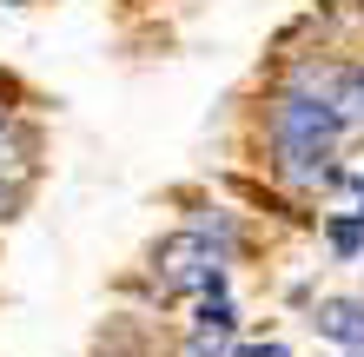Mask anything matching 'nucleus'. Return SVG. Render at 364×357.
<instances>
[{
  "label": "nucleus",
  "mask_w": 364,
  "mask_h": 357,
  "mask_svg": "<svg viewBox=\"0 0 364 357\" xmlns=\"http://www.w3.org/2000/svg\"><path fill=\"white\" fill-rule=\"evenodd\" d=\"M153 278H159V291H205V298H225V258L199 232H173L166 238L153 251Z\"/></svg>",
  "instance_id": "f257e3e1"
},
{
  "label": "nucleus",
  "mask_w": 364,
  "mask_h": 357,
  "mask_svg": "<svg viewBox=\"0 0 364 357\" xmlns=\"http://www.w3.org/2000/svg\"><path fill=\"white\" fill-rule=\"evenodd\" d=\"M311 324H318V338L345 344V357H364V298H325Z\"/></svg>",
  "instance_id": "f03ea898"
},
{
  "label": "nucleus",
  "mask_w": 364,
  "mask_h": 357,
  "mask_svg": "<svg viewBox=\"0 0 364 357\" xmlns=\"http://www.w3.org/2000/svg\"><path fill=\"white\" fill-rule=\"evenodd\" d=\"M325 238H331V251H338V258H358V251H364V219H358V212L325 219Z\"/></svg>",
  "instance_id": "7ed1b4c3"
},
{
  "label": "nucleus",
  "mask_w": 364,
  "mask_h": 357,
  "mask_svg": "<svg viewBox=\"0 0 364 357\" xmlns=\"http://www.w3.org/2000/svg\"><path fill=\"white\" fill-rule=\"evenodd\" d=\"M219 338H225V331H192V344H186V357H219V351H225Z\"/></svg>",
  "instance_id": "20e7f679"
},
{
  "label": "nucleus",
  "mask_w": 364,
  "mask_h": 357,
  "mask_svg": "<svg viewBox=\"0 0 364 357\" xmlns=\"http://www.w3.org/2000/svg\"><path fill=\"white\" fill-rule=\"evenodd\" d=\"M14 212H20V185L0 179V219H14Z\"/></svg>",
  "instance_id": "39448f33"
},
{
  "label": "nucleus",
  "mask_w": 364,
  "mask_h": 357,
  "mask_svg": "<svg viewBox=\"0 0 364 357\" xmlns=\"http://www.w3.org/2000/svg\"><path fill=\"white\" fill-rule=\"evenodd\" d=\"M239 357H291V351H285V344H245Z\"/></svg>",
  "instance_id": "423d86ee"
},
{
  "label": "nucleus",
  "mask_w": 364,
  "mask_h": 357,
  "mask_svg": "<svg viewBox=\"0 0 364 357\" xmlns=\"http://www.w3.org/2000/svg\"><path fill=\"white\" fill-rule=\"evenodd\" d=\"M0 119H7V79H0Z\"/></svg>",
  "instance_id": "0eeeda50"
},
{
  "label": "nucleus",
  "mask_w": 364,
  "mask_h": 357,
  "mask_svg": "<svg viewBox=\"0 0 364 357\" xmlns=\"http://www.w3.org/2000/svg\"><path fill=\"white\" fill-rule=\"evenodd\" d=\"M358 219H364V179H358Z\"/></svg>",
  "instance_id": "6e6552de"
},
{
  "label": "nucleus",
  "mask_w": 364,
  "mask_h": 357,
  "mask_svg": "<svg viewBox=\"0 0 364 357\" xmlns=\"http://www.w3.org/2000/svg\"><path fill=\"white\" fill-rule=\"evenodd\" d=\"M0 7H27V0H0Z\"/></svg>",
  "instance_id": "1a4fd4ad"
}]
</instances>
